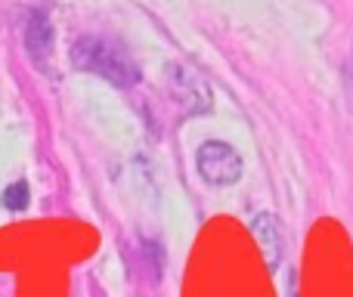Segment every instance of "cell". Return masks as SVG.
I'll use <instances>...</instances> for the list:
<instances>
[{"label":"cell","instance_id":"3","mask_svg":"<svg viewBox=\"0 0 353 297\" xmlns=\"http://www.w3.org/2000/svg\"><path fill=\"white\" fill-rule=\"evenodd\" d=\"M168 84H171L176 103L186 105V115H205L211 109V90L199 78V72H192L186 65H171L168 68Z\"/></svg>","mask_w":353,"mask_h":297},{"label":"cell","instance_id":"2","mask_svg":"<svg viewBox=\"0 0 353 297\" xmlns=\"http://www.w3.org/2000/svg\"><path fill=\"white\" fill-rule=\"evenodd\" d=\"M195 164H199L201 180L211 183V186H232L242 176V155L230 143H220V140L201 143Z\"/></svg>","mask_w":353,"mask_h":297},{"label":"cell","instance_id":"6","mask_svg":"<svg viewBox=\"0 0 353 297\" xmlns=\"http://www.w3.org/2000/svg\"><path fill=\"white\" fill-rule=\"evenodd\" d=\"M3 205L10 207V211H22V207L28 205V186H25V183H12L3 192Z\"/></svg>","mask_w":353,"mask_h":297},{"label":"cell","instance_id":"7","mask_svg":"<svg viewBox=\"0 0 353 297\" xmlns=\"http://www.w3.org/2000/svg\"><path fill=\"white\" fill-rule=\"evenodd\" d=\"M350 84H353V59H350Z\"/></svg>","mask_w":353,"mask_h":297},{"label":"cell","instance_id":"1","mask_svg":"<svg viewBox=\"0 0 353 297\" xmlns=\"http://www.w3.org/2000/svg\"><path fill=\"white\" fill-rule=\"evenodd\" d=\"M72 62L74 68L97 74L115 87H134L140 81V65L134 62V56L109 37H78L72 47Z\"/></svg>","mask_w":353,"mask_h":297},{"label":"cell","instance_id":"4","mask_svg":"<svg viewBox=\"0 0 353 297\" xmlns=\"http://www.w3.org/2000/svg\"><path fill=\"white\" fill-rule=\"evenodd\" d=\"M25 50H28V59L37 68H47L50 53H53V22L43 10H34L28 16L25 25Z\"/></svg>","mask_w":353,"mask_h":297},{"label":"cell","instance_id":"5","mask_svg":"<svg viewBox=\"0 0 353 297\" xmlns=\"http://www.w3.org/2000/svg\"><path fill=\"white\" fill-rule=\"evenodd\" d=\"M251 232L257 238V248L263 251V260H267L270 269L279 267L282 260V229H279V220L273 214H257L254 223H251Z\"/></svg>","mask_w":353,"mask_h":297}]
</instances>
